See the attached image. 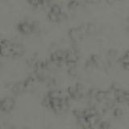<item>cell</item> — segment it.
Masks as SVG:
<instances>
[{
    "instance_id": "cell-6",
    "label": "cell",
    "mask_w": 129,
    "mask_h": 129,
    "mask_svg": "<svg viewBox=\"0 0 129 129\" xmlns=\"http://www.w3.org/2000/svg\"><path fill=\"white\" fill-rule=\"evenodd\" d=\"M10 90L12 91V93H13L14 94L18 95V94H22L23 92L27 90V88H26L25 84H24L23 82H19L15 84H11Z\"/></svg>"
},
{
    "instance_id": "cell-20",
    "label": "cell",
    "mask_w": 129,
    "mask_h": 129,
    "mask_svg": "<svg viewBox=\"0 0 129 129\" xmlns=\"http://www.w3.org/2000/svg\"><path fill=\"white\" fill-rule=\"evenodd\" d=\"M119 61L120 62L121 64H122V66H125V64H129V56L125 53L122 57L119 60Z\"/></svg>"
},
{
    "instance_id": "cell-30",
    "label": "cell",
    "mask_w": 129,
    "mask_h": 129,
    "mask_svg": "<svg viewBox=\"0 0 129 129\" xmlns=\"http://www.w3.org/2000/svg\"><path fill=\"white\" fill-rule=\"evenodd\" d=\"M126 54H127V55L129 56V49H128V50H127V51L126 52Z\"/></svg>"
},
{
    "instance_id": "cell-24",
    "label": "cell",
    "mask_w": 129,
    "mask_h": 129,
    "mask_svg": "<svg viewBox=\"0 0 129 129\" xmlns=\"http://www.w3.org/2000/svg\"><path fill=\"white\" fill-rule=\"evenodd\" d=\"M111 89H112L113 90H119V89H121V86L118 83V82H114L111 86Z\"/></svg>"
},
{
    "instance_id": "cell-4",
    "label": "cell",
    "mask_w": 129,
    "mask_h": 129,
    "mask_svg": "<svg viewBox=\"0 0 129 129\" xmlns=\"http://www.w3.org/2000/svg\"><path fill=\"white\" fill-rule=\"evenodd\" d=\"M69 38L74 44H78L82 39L84 34H82L78 27H73L68 32Z\"/></svg>"
},
{
    "instance_id": "cell-2",
    "label": "cell",
    "mask_w": 129,
    "mask_h": 129,
    "mask_svg": "<svg viewBox=\"0 0 129 129\" xmlns=\"http://www.w3.org/2000/svg\"><path fill=\"white\" fill-rule=\"evenodd\" d=\"M14 42L3 39V42L0 48V56L3 57H15L13 52Z\"/></svg>"
},
{
    "instance_id": "cell-29",
    "label": "cell",
    "mask_w": 129,
    "mask_h": 129,
    "mask_svg": "<svg viewBox=\"0 0 129 129\" xmlns=\"http://www.w3.org/2000/svg\"><path fill=\"white\" fill-rule=\"evenodd\" d=\"M3 42V39H0V48H1V46H2Z\"/></svg>"
},
{
    "instance_id": "cell-25",
    "label": "cell",
    "mask_w": 129,
    "mask_h": 129,
    "mask_svg": "<svg viewBox=\"0 0 129 129\" xmlns=\"http://www.w3.org/2000/svg\"><path fill=\"white\" fill-rule=\"evenodd\" d=\"M124 103H129V91H126L124 94Z\"/></svg>"
},
{
    "instance_id": "cell-28",
    "label": "cell",
    "mask_w": 129,
    "mask_h": 129,
    "mask_svg": "<svg viewBox=\"0 0 129 129\" xmlns=\"http://www.w3.org/2000/svg\"><path fill=\"white\" fill-rule=\"evenodd\" d=\"M3 64L0 62V73L2 72V70H3Z\"/></svg>"
},
{
    "instance_id": "cell-5",
    "label": "cell",
    "mask_w": 129,
    "mask_h": 129,
    "mask_svg": "<svg viewBox=\"0 0 129 129\" xmlns=\"http://www.w3.org/2000/svg\"><path fill=\"white\" fill-rule=\"evenodd\" d=\"M80 56H79V52L75 51L74 48H71L70 50L67 51V56L66 58V63H74L77 64L79 60Z\"/></svg>"
},
{
    "instance_id": "cell-15",
    "label": "cell",
    "mask_w": 129,
    "mask_h": 129,
    "mask_svg": "<svg viewBox=\"0 0 129 129\" xmlns=\"http://www.w3.org/2000/svg\"><path fill=\"white\" fill-rule=\"evenodd\" d=\"M123 111L122 108L119 107H115L113 110V115H114L115 118H120L121 116H123Z\"/></svg>"
},
{
    "instance_id": "cell-9",
    "label": "cell",
    "mask_w": 129,
    "mask_h": 129,
    "mask_svg": "<svg viewBox=\"0 0 129 129\" xmlns=\"http://www.w3.org/2000/svg\"><path fill=\"white\" fill-rule=\"evenodd\" d=\"M75 88H76V90L78 92V94L80 95L81 98H84L85 95H86V87L81 82H78L76 83L75 85Z\"/></svg>"
},
{
    "instance_id": "cell-17",
    "label": "cell",
    "mask_w": 129,
    "mask_h": 129,
    "mask_svg": "<svg viewBox=\"0 0 129 129\" xmlns=\"http://www.w3.org/2000/svg\"><path fill=\"white\" fill-rule=\"evenodd\" d=\"M67 73L70 77H76L77 75H78V70H77L76 66L69 67Z\"/></svg>"
},
{
    "instance_id": "cell-31",
    "label": "cell",
    "mask_w": 129,
    "mask_h": 129,
    "mask_svg": "<svg viewBox=\"0 0 129 129\" xmlns=\"http://www.w3.org/2000/svg\"><path fill=\"white\" fill-rule=\"evenodd\" d=\"M9 129H17V128H15V127H10Z\"/></svg>"
},
{
    "instance_id": "cell-14",
    "label": "cell",
    "mask_w": 129,
    "mask_h": 129,
    "mask_svg": "<svg viewBox=\"0 0 129 129\" xmlns=\"http://www.w3.org/2000/svg\"><path fill=\"white\" fill-rule=\"evenodd\" d=\"M97 30V27L94 23H87L86 24V34L92 35L94 34Z\"/></svg>"
},
{
    "instance_id": "cell-18",
    "label": "cell",
    "mask_w": 129,
    "mask_h": 129,
    "mask_svg": "<svg viewBox=\"0 0 129 129\" xmlns=\"http://www.w3.org/2000/svg\"><path fill=\"white\" fill-rule=\"evenodd\" d=\"M95 66H96V64L93 62L90 58H89V60H87V61L85 64V68L86 69V70H92Z\"/></svg>"
},
{
    "instance_id": "cell-16",
    "label": "cell",
    "mask_w": 129,
    "mask_h": 129,
    "mask_svg": "<svg viewBox=\"0 0 129 129\" xmlns=\"http://www.w3.org/2000/svg\"><path fill=\"white\" fill-rule=\"evenodd\" d=\"M73 115H74V117L77 119L80 118H83L84 117L83 110H81V109H74V110L73 111Z\"/></svg>"
},
{
    "instance_id": "cell-13",
    "label": "cell",
    "mask_w": 129,
    "mask_h": 129,
    "mask_svg": "<svg viewBox=\"0 0 129 129\" xmlns=\"http://www.w3.org/2000/svg\"><path fill=\"white\" fill-rule=\"evenodd\" d=\"M26 1L35 8H43L42 0H26Z\"/></svg>"
},
{
    "instance_id": "cell-1",
    "label": "cell",
    "mask_w": 129,
    "mask_h": 129,
    "mask_svg": "<svg viewBox=\"0 0 129 129\" xmlns=\"http://www.w3.org/2000/svg\"><path fill=\"white\" fill-rule=\"evenodd\" d=\"M38 29V23L31 19H25L17 24V30L23 35H30Z\"/></svg>"
},
{
    "instance_id": "cell-27",
    "label": "cell",
    "mask_w": 129,
    "mask_h": 129,
    "mask_svg": "<svg viewBox=\"0 0 129 129\" xmlns=\"http://www.w3.org/2000/svg\"><path fill=\"white\" fill-rule=\"evenodd\" d=\"M105 1H106V3L109 4V5H112V4H114L116 2V0H105Z\"/></svg>"
},
{
    "instance_id": "cell-7",
    "label": "cell",
    "mask_w": 129,
    "mask_h": 129,
    "mask_svg": "<svg viewBox=\"0 0 129 129\" xmlns=\"http://www.w3.org/2000/svg\"><path fill=\"white\" fill-rule=\"evenodd\" d=\"M13 52L15 57H18V56H22L24 53H25V48L24 47L19 43L14 42L13 44Z\"/></svg>"
},
{
    "instance_id": "cell-26",
    "label": "cell",
    "mask_w": 129,
    "mask_h": 129,
    "mask_svg": "<svg viewBox=\"0 0 129 129\" xmlns=\"http://www.w3.org/2000/svg\"><path fill=\"white\" fill-rule=\"evenodd\" d=\"M86 3H95V4H97V3H101L102 2V0H85Z\"/></svg>"
},
{
    "instance_id": "cell-19",
    "label": "cell",
    "mask_w": 129,
    "mask_h": 129,
    "mask_svg": "<svg viewBox=\"0 0 129 129\" xmlns=\"http://www.w3.org/2000/svg\"><path fill=\"white\" fill-rule=\"evenodd\" d=\"M80 4V2L78 0H70L68 3V7L70 9H74V8L78 7Z\"/></svg>"
},
{
    "instance_id": "cell-32",
    "label": "cell",
    "mask_w": 129,
    "mask_h": 129,
    "mask_svg": "<svg viewBox=\"0 0 129 129\" xmlns=\"http://www.w3.org/2000/svg\"><path fill=\"white\" fill-rule=\"evenodd\" d=\"M116 1H123V0H116Z\"/></svg>"
},
{
    "instance_id": "cell-3",
    "label": "cell",
    "mask_w": 129,
    "mask_h": 129,
    "mask_svg": "<svg viewBox=\"0 0 129 129\" xmlns=\"http://www.w3.org/2000/svg\"><path fill=\"white\" fill-rule=\"evenodd\" d=\"M15 106V100L11 97H4L0 99V111L9 113Z\"/></svg>"
},
{
    "instance_id": "cell-11",
    "label": "cell",
    "mask_w": 129,
    "mask_h": 129,
    "mask_svg": "<svg viewBox=\"0 0 129 129\" xmlns=\"http://www.w3.org/2000/svg\"><path fill=\"white\" fill-rule=\"evenodd\" d=\"M49 11L52 12V13H54L56 15H58L60 14H61L62 12H64L62 7L60 5H58V4H52V5L50 7Z\"/></svg>"
},
{
    "instance_id": "cell-23",
    "label": "cell",
    "mask_w": 129,
    "mask_h": 129,
    "mask_svg": "<svg viewBox=\"0 0 129 129\" xmlns=\"http://www.w3.org/2000/svg\"><path fill=\"white\" fill-rule=\"evenodd\" d=\"M99 91V90H97L95 88H91L89 90L88 93H87V95L90 97V99H95V96L97 92Z\"/></svg>"
},
{
    "instance_id": "cell-10",
    "label": "cell",
    "mask_w": 129,
    "mask_h": 129,
    "mask_svg": "<svg viewBox=\"0 0 129 129\" xmlns=\"http://www.w3.org/2000/svg\"><path fill=\"white\" fill-rule=\"evenodd\" d=\"M106 99H107V91L99 90L95 96V100L99 103H103L106 100Z\"/></svg>"
},
{
    "instance_id": "cell-8",
    "label": "cell",
    "mask_w": 129,
    "mask_h": 129,
    "mask_svg": "<svg viewBox=\"0 0 129 129\" xmlns=\"http://www.w3.org/2000/svg\"><path fill=\"white\" fill-rule=\"evenodd\" d=\"M83 114H84L85 118H86V117H89V116L95 115H99L95 107H89L86 109H84Z\"/></svg>"
},
{
    "instance_id": "cell-12",
    "label": "cell",
    "mask_w": 129,
    "mask_h": 129,
    "mask_svg": "<svg viewBox=\"0 0 129 129\" xmlns=\"http://www.w3.org/2000/svg\"><path fill=\"white\" fill-rule=\"evenodd\" d=\"M47 19L52 23H59V15L52 13L51 11H48L47 14Z\"/></svg>"
},
{
    "instance_id": "cell-21",
    "label": "cell",
    "mask_w": 129,
    "mask_h": 129,
    "mask_svg": "<svg viewBox=\"0 0 129 129\" xmlns=\"http://www.w3.org/2000/svg\"><path fill=\"white\" fill-rule=\"evenodd\" d=\"M107 55L110 58L114 59L118 56V51L116 49H114V48H111V49H109L107 51Z\"/></svg>"
},
{
    "instance_id": "cell-22",
    "label": "cell",
    "mask_w": 129,
    "mask_h": 129,
    "mask_svg": "<svg viewBox=\"0 0 129 129\" xmlns=\"http://www.w3.org/2000/svg\"><path fill=\"white\" fill-rule=\"evenodd\" d=\"M111 123L107 121H100L99 123V129H110Z\"/></svg>"
}]
</instances>
